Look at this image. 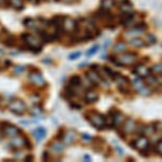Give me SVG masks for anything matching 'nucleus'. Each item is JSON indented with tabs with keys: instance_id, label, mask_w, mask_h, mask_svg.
Wrapping results in <instances>:
<instances>
[{
	"instance_id": "f257e3e1",
	"label": "nucleus",
	"mask_w": 162,
	"mask_h": 162,
	"mask_svg": "<svg viewBox=\"0 0 162 162\" xmlns=\"http://www.w3.org/2000/svg\"><path fill=\"white\" fill-rule=\"evenodd\" d=\"M87 119L90 121V123L95 126L98 130H102L106 126V118L100 112L91 111L87 115Z\"/></svg>"
},
{
	"instance_id": "f03ea898",
	"label": "nucleus",
	"mask_w": 162,
	"mask_h": 162,
	"mask_svg": "<svg viewBox=\"0 0 162 162\" xmlns=\"http://www.w3.org/2000/svg\"><path fill=\"white\" fill-rule=\"evenodd\" d=\"M8 108L10 109V111H12L15 115H22L25 112L26 110V105L22 102L21 100H11L8 105Z\"/></svg>"
},
{
	"instance_id": "7ed1b4c3",
	"label": "nucleus",
	"mask_w": 162,
	"mask_h": 162,
	"mask_svg": "<svg viewBox=\"0 0 162 162\" xmlns=\"http://www.w3.org/2000/svg\"><path fill=\"white\" fill-rule=\"evenodd\" d=\"M134 148L137 149L138 151L143 153H148L149 151V147H150V143L149 141L144 136H139L136 141H134Z\"/></svg>"
},
{
	"instance_id": "20e7f679",
	"label": "nucleus",
	"mask_w": 162,
	"mask_h": 162,
	"mask_svg": "<svg viewBox=\"0 0 162 162\" xmlns=\"http://www.w3.org/2000/svg\"><path fill=\"white\" fill-rule=\"evenodd\" d=\"M23 39L24 41H25V43L27 44L28 47H29L30 49H37L38 51L41 50V41L39 40L38 38H36L35 36H32V35H23Z\"/></svg>"
},
{
	"instance_id": "39448f33",
	"label": "nucleus",
	"mask_w": 162,
	"mask_h": 162,
	"mask_svg": "<svg viewBox=\"0 0 162 162\" xmlns=\"http://www.w3.org/2000/svg\"><path fill=\"white\" fill-rule=\"evenodd\" d=\"M136 54L134 53H128V54H123L121 56L117 57V63L118 66H124V65H132L136 61Z\"/></svg>"
},
{
	"instance_id": "423d86ee",
	"label": "nucleus",
	"mask_w": 162,
	"mask_h": 162,
	"mask_svg": "<svg viewBox=\"0 0 162 162\" xmlns=\"http://www.w3.org/2000/svg\"><path fill=\"white\" fill-rule=\"evenodd\" d=\"M109 116L112 119V126L116 128H121L123 126L124 121H126V117L123 116V114L118 110H111L109 111Z\"/></svg>"
},
{
	"instance_id": "0eeeda50",
	"label": "nucleus",
	"mask_w": 162,
	"mask_h": 162,
	"mask_svg": "<svg viewBox=\"0 0 162 162\" xmlns=\"http://www.w3.org/2000/svg\"><path fill=\"white\" fill-rule=\"evenodd\" d=\"M77 28V23L71 17H63L62 20V30L67 32H75Z\"/></svg>"
},
{
	"instance_id": "6e6552de",
	"label": "nucleus",
	"mask_w": 162,
	"mask_h": 162,
	"mask_svg": "<svg viewBox=\"0 0 162 162\" xmlns=\"http://www.w3.org/2000/svg\"><path fill=\"white\" fill-rule=\"evenodd\" d=\"M10 145H11V146L13 147V148H15V149L22 148V147H24L25 145L27 147H30L29 146V141H27V138L20 136V135H17V136H14V138L11 141Z\"/></svg>"
},
{
	"instance_id": "1a4fd4ad",
	"label": "nucleus",
	"mask_w": 162,
	"mask_h": 162,
	"mask_svg": "<svg viewBox=\"0 0 162 162\" xmlns=\"http://www.w3.org/2000/svg\"><path fill=\"white\" fill-rule=\"evenodd\" d=\"M29 80L32 81L34 85H38V87H44L46 85V80H44V78L42 77V75L40 73H38V71H36V73H32L29 75Z\"/></svg>"
},
{
	"instance_id": "9d476101",
	"label": "nucleus",
	"mask_w": 162,
	"mask_h": 162,
	"mask_svg": "<svg viewBox=\"0 0 162 162\" xmlns=\"http://www.w3.org/2000/svg\"><path fill=\"white\" fill-rule=\"evenodd\" d=\"M2 131H3V134L7 135V136H10V137L17 136V135H21V133H22V131L20 130V129L16 128V126H3Z\"/></svg>"
},
{
	"instance_id": "9b49d317",
	"label": "nucleus",
	"mask_w": 162,
	"mask_h": 162,
	"mask_svg": "<svg viewBox=\"0 0 162 162\" xmlns=\"http://www.w3.org/2000/svg\"><path fill=\"white\" fill-rule=\"evenodd\" d=\"M123 124H124V126H123L124 132L128 133V134H129V133L135 132V131H136V129H137L136 122H135L133 119H128V120H126Z\"/></svg>"
},
{
	"instance_id": "f8f14e48",
	"label": "nucleus",
	"mask_w": 162,
	"mask_h": 162,
	"mask_svg": "<svg viewBox=\"0 0 162 162\" xmlns=\"http://www.w3.org/2000/svg\"><path fill=\"white\" fill-rule=\"evenodd\" d=\"M87 77H88V79L90 80V82L94 83V85H98V83L102 82V78H100V76L97 73V71L93 70V69H92L91 71H88Z\"/></svg>"
},
{
	"instance_id": "ddd939ff",
	"label": "nucleus",
	"mask_w": 162,
	"mask_h": 162,
	"mask_svg": "<svg viewBox=\"0 0 162 162\" xmlns=\"http://www.w3.org/2000/svg\"><path fill=\"white\" fill-rule=\"evenodd\" d=\"M134 73H136L138 77L145 78L146 76H148L149 73H150V69H149L147 66H145V65H139V66L135 67Z\"/></svg>"
},
{
	"instance_id": "4468645a",
	"label": "nucleus",
	"mask_w": 162,
	"mask_h": 162,
	"mask_svg": "<svg viewBox=\"0 0 162 162\" xmlns=\"http://www.w3.org/2000/svg\"><path fill=\"white\" fill-rule=\"evenodd\" d=\"M82 83V80L79 76H73V77L69 79L67 88H70V89H78L80 87V85Z\"/></svg>"
},
{
	"instance_id": "2eb2a0df",
	"label": "nucleus",
	"mask_w": 162,
	"mask_h": 162,
	"mask_svg": "<svg viewBox=\"0 0 162 162\" xmlns=\"http://www.w3.org/2000/svg\"><path fill=\"white\" fill-rule=\"evenodd\" d=\"M76 137H77V135H76V132L75 131H67L66 133H65V135H63V139H64V141L66 143V144H73V141H76Z\"/></svg>"
},
{
	"instance_id": "dca6fc26",
	"label": "nucleus",
	"mask_w": 162,
	"mask_h": 162,
	"mask_svg": "<svg viewBox=\"0 0 162 162\" xmlns=\"http://www.w3.org/2000/svg\"><path fill=\"white\" fill-rule=\"evenodd\" d=\"M32 134H34L35 138L37 139L38 141H40L41 139H43L44 137H46L47 135V131L44 128H42V126H40V128L36 129V130H34V132H32Z\"/></svg>"
},
{
	"instance_id": "f3484780",
	"label": "nucleus",
	"mask_w": 162,
	"mask_h": 162,
	"mask_svg": "<svg viewBox=\"0 0 162 162\" xmlns=\"http://www.w3.org/2000/svg\"><path fill=\"white\" fill-rule=\"evenodd\" d=\"M85 97L88 103L92 104V103H95L96 100H98V94L96 93L95 91H93V90H90V91H88L87 93H85Z\"/></svg>"
},
{
	"instance_id": "a211bd4d",
	"label": "nucleus",
	"mask_w": 162,
	"mask_h": 162,
	"mask_svg": "<svg viewBox=\"0 0 162 162\" xmlns=\"http://www.w3.org/2000/svg\"><path fill=\"white\" fill-rule=\"evenodd\" d=\"M130 43L132 44L133 47H136V48H141V47H144L146 42H145L144 40H143V39H141V38H132V39H131Z\"/></svg>"
},
{
	"instance_id": "6ab92c4d",
	"label": "nucleus",
	"mask_w": 162,
	"mask_h": 162,
	"mask_svg": "<svg viewBox=\"0 0 162 162\" xmlns=\"http://www.w3.org/2000/svg\"><path fill=\"white\" fill-rule=\"evenodd\" d=\"M100 3H102V8L108 11L115 6V0H100Z\"/></svg>"
},
{
	"instance_id": "aec40b11",
	"label": "nucleus",
	"mask_w": 162,
	"mask_h": 162,
	"mask_svg": "<svg viewBox=\"0 0 162 162\" xmlns=\"http://www.w3.org/2000/svg\"><path fill=\"white\" fill-rule=\"evenodd\" d=\"M24 25H25L26 27H28V28H34V29H36L37 26H38V23H37L35 20L27 18V20H25V21H24Z\"/></svg>"
},
{
	"instance_id": "412c9836",
	"label": "nucleus",
	"mask_w": 162,
	"mask_h": 162,
	"mask_svg": "<svg viewBox=\"0 0 162 162\" xmlns=\"http://www.w3.org/2000/svg\"><path fill=\"white\" fill-rule=\"evenodd\" d=\"M115 51H116V52H119V53L126 52V44L122 41L118 42V43H116V46H115Z\"/></svg>"
},
{
	"instance_id": "4be33fe9",
	"label": "nucleus",
	"mask_w": 162,
	"mask_h": 162,
	"mask_svg": "<svg viewBox=\"0 0 162 162\" xmlns=\"http://www.w3.org/2000/svg\"><path fill=\"white\" fill-rule=\"evenodd\" d=\"M51 149H52L54 153H61V151L64 150V145L61 144V143H52Z\"/></svg>"
},
{
	"instance_id": "5701e85b",
	"label": "nucleus",
	"mask_w": 162,
	"mask_h": 162,
	"mask_svg": "<svg viewBox=\"0 0 162 162\" xmlns=\"http://www.w3.org/2000/svg\"><path fill=\"white\" fill-rule=\"evenodd\" d=\"M120 8H121V10L124 12H130L131 10H132V6H131V3L129 2V1H126V0L121 3Z\"/></svg>"
},
{
	"instance_id": "b1692460",
	"label": "nucleus",
	"mask_w": 162,
	"mask_h": 162,
	"mask_svg": "<svg viewBox=\"0 0 162 162\" xmlns=\"http://www.w3.org/2000/svg\"><path fill=\"white\" fill-rule=\"evenodd\" d=\"M11 5L16 9H22L23 8V0H11Z\"/></svg>"
},
{
	"instance_id": "393cba45",
	"label": "nucleus",
	"mask_w": 162,
	"mask_h": 162,
	"mask_svg": "<svg viewBox=\"0 0 162 162\" xmlns=\"http://www.w3.org/2000/svg\"><path fill=\"white\" fill-rule=\"evenodd\" d=\"M151 70L153 71V75L155 76H160L161 75V65L160 64L155 65V66L151 68Z\"/></svg>"
},
{
	"instance_id": "a878e982",
	"label": "nucleus",
	"mask_w": 162,
	"mask_h": 162,
	"mask_svg": "<svg viewBox=\"0 0 162 162\" xmlns=\"http://www.w3.org/2000/svg\"><path fill=\"white\" fill-rule=\"evenodd\" d=\"M155 148H156V151H157L158 155L161 156V153H162V141H161V139H159V141L156 143Z\"/></svg>"
},
{
	"instance_id": "bb28decb",
	"label": "nucleus",
	"mask_w": 162,
	"mask_h": 162,
	"mask_svg": "<svg viewBox=\"0 0 162 162\" xmlns=\"http://www.w3.org/2000/svg\"><path fill=\"white\" fill-rule=\"evenodd\" d=\"M80 55H81V52H79V51H78V52H73V53H71V54H69L68 58L70 59V61H73V59L79 58Z\"/></svg>"
},
{
	"instance_id": "cd10ccee",
	"label": "nucleus",
	"mask_w": 162,
	"mask_h": 162,
	"mask_svg": "<svg viewBox=\"0 0 162 162\" xmlns=\"http://www.w3.org/2000/svg\"><path fill=\"white\" fill-rule=\"evenodd\" d=\"M153 131H155V132L160 133V131H161V122H160V121L155 122V123H153Z\"/></svg>"
},
{
	"instance_id": "c85d7f7f",
	"label": "nucleus",
	"mask_w": 162,
	"mask_h": 162,
	"mask_svg": "<svg viewBox=\"0 0 162 162\" xmlns=\"http://www.w3.org/2000/svg\"><path fill=\"white\" fill-rule=\"evenodd\" d=\"M97 50H98V46H94V47H92V48L90 49V50L87 52V55H88V56H91V55L95 54V53L97 52Z\"/></svg>"
},
{
	"instance_id": "c756f323",
	"label": "nucleus",
	"mask_w": 162,
	"mask_h": 162,
	"mask_svg": "<svg viewBox=\"0 0 162 162\" xmlns=\"http://www.w3.org/2000/svg\"><path fill=\"white\" fill-rule=\"evenodd\" d=\"M25 71V67L24 66H16L15 67V69H14V73H16V75H18V73H24Z\"/></svg>"
},
{
	"instance_id": "7c9ffc66",
	"label": "nucleus",
	"mask_w": 162,
	"mask_h": 162,
	"mask_svg": "<svg viewBox=\"0 0 162 162\" xmlns=\"http://www.w3.org/2000/svg\"><path fill=\"white\" fill-rule=\"evenodd\" d=\"M148 41L150 44H155L156 42H157V38H156L155 36H153V35H148Z\"/></svg>"
},
{
	"instance_id": "2f4dec72",
	"label": "nucleus",
	"mask_w": 162,
	"mask_h": 162,
	"mask_svg": "<svg viewBox=\"0 0 162 162\" xmlns=\"http://www.w3.org/2000/svg\"><path fill=\"white\" fill-rule=\"evenodd\" d=\"M82 139H83V141H91L92 136L90 134H88V133H83V134H82Z\"/></svg>"
},
{
	"instance_id": "473e14b6",
	"label": "nucleus",
	"mask_w": 162,
	"mask_h": 162,
	"mask_svg": "<svg viewBox=\"0 0 162 162\" xmlns=\"http://www.w3.org/2000/svg\"><path fill=\"white\" fill-rule=\"evenodd\" d=\"M116 149L119 151L118 153H119V155H120V156H122V155H123V149L121 148L120 146H118V145H117V144H116Z\"/></svg>"
},
{
	"instance_id": "72a5a7b5",
	"label": "nucleus",
	"mask_w": 162,
	"mask_h": 162,
	"mask_svg": "<svg viewBox=\"0 0 162 162\" xmlns=\"http://www.w3.org/2000/svg\"><path fill=\"white\" fill-rule=\"evenodd\" d=\"M83 160H85L87 162H90V161H91V158H90L89 155H85V156H83Z\"/></svg>"
},
{
	"instance_id": "f704fd0d",
	"label": "nucleus",
	"mask_w": 162,
	"mask_h": 162,
	"mask_svg": "<svg viewBox=\"0 0 162 162\" xmlns=\"http://www.w3.org/2000/svg\"><path fill=\"white\" fill-rule=\"evenodd\" d=\"M61 1H63V2H67V3H69V2H73V1H75V0H61Z\"/></svg>"
},
{
	"instance_id": "c9c22d12",
	"label": "nucleus",
	"mask_w": 162,
	"mask_h": 162,
	"mask_svg": "<svg viewBox=\"0 0 162 162\" xmlns=\"http://www.w3.org/2000/svg\"><path fill=\"white\" fill-rule=\"evenodd\" d=\"M3 1H5V0H0V5H1V3H3Z\"/></svg>"
}]
</instances>
